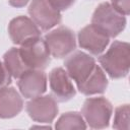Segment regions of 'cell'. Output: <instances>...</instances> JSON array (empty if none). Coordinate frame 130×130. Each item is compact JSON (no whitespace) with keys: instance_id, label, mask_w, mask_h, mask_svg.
I'll use <instances>...</instances> for the list:
<instances>
[{"instance_id":"obj_1","label":"cell","mask_w":130,"mask_h":130,"mask_svg":"<svg viewBox=\"0 0 130 130\" xmlns=\"http://www.w3.org/2000/svg\"><path fill=\"white\" fill-rule=\"evenodd\" d=\"M99 62L104 71L113 79L125 77L130 67V46L126 42L115 41L107 52L100 56Z\"/></svg>"},{"instance_id":"obj_2","label":"cell","mask_w":130,"mask_h":130,"mask_svg":"<svg viewBox=\"0 0 130 130\" xmlns=\"http://www.w3.org/2000/svg\"><path fill=\"white\" fill-rule=\"evenodd\" d=\"M91 24L96 26L109 38H115L126 26V17L117 11L109 2L101 3L91 17Z\"/></svg>"},{"instance_id":"obj_3","label":"cell","mask_w":130,"mask_h":130,"mask_svg":"<svg viewBox=\"0 0 130 130\" xmlns=\"http://www.w3.org/2000/svg\"><path fill=\"white\" fill-rule=\"evenodd\" d=\"M112 113V104L103 96L86 99L81 109L84 121L90 128L94 129L106 128L109 125Z\"/></svg>"},{"instance_id":"obj_4","label":"cell","mask_w":130,"mask_h":130,"mask_svg":"<svg viewBox=\"0 0 130 130\" xmlns=\"http://www.w3.org/2000/svg\"><path fill=\"white\" fill-rule=\"evenodd\" d=\"M19 53L28 69L43 70L51 61L49 49L41 37L32 38L20 45Z\"/></svg>"},{"instance_id":"obj_5","label":"cell","mask_w":130,"mask_h":130,"mask_svg":"<svg viewBox=\"0 0 130 130\" xmlns=\"http://www.w3.org/2000/svg\"><path fill=\"white\" fill-rule=\"evenodd\" d=\"M44 40L51 56L54 58L60 59L66 57L76 48V40L73 31L65 26H59L49 31Z\"/></svg>"},{"instance_id":"obj_6","label":"cell","mask_w":130,"mask_h":130,"mask_svg":"<svg viewBox=\"0 0 130 130\" xmlns=\"http://www.w3.org/2000/svg\"><path fill=\"white\" fill-rule=\"evenodd\" d=\"M31 20L42 30H49L61 21V13L49 0H31L28 6Z\"/></svg>"},{"instance_id":"obj_7","label":"cell","mask_w":130,"mask_h":130,"mask_svg":"<svg viewBox=\"0 0 130 130\" xmlns=\"http://www.w3.org/2000/svg\"><path fill=\"white\" fill-rule=\"evenodd\" d=\"M64 65L69 77L73 79L78 86L86 80L96 64L95 60L88 54L76 51L65 60Z\"/></svg>"},{"instance_id":"obj_8","label":"cell","mask_w":130,"mask_h":130,"mask_svg":"<svg viewBox=\"0 0 130 130\" xmlns=\"http://www.w3.org/2000/svg\"><path fill=\"white\" fill-rule=\"evenodd\" d=\"M28 116L39 123H51L58 114L57 101L52 95H39L26 104Z\"/></svg>"},{"instance_id":"obj_9","label":"cell","mask_w":130,"mask_h":130,"mask_svg":"<svg viewBox=\"0 0 130 130\" xmlns=\"http://www.w3.org/2000/svg\"><path fill=\"white\" fill-rule=\"evenodd\" d=\"M20 93L25 99H32L42 95L47 89V76L39 69H29L25 71L17 82Z\"/></svg>"},{"instance_id":"obj_10","label":"cell","mask_w":130,"mask_h":130,"mask_svg":"<svg viewBox=\"0 0 130 130\" xmlns=\"http://www.w3.org/2000/svg\"><path fill=\"white\" fill-rule=\"evenodd\" d=\"M78 44L93 55L102 54L109 45L110 38L93 24H88L78 32Z\"/></svg>"},{"instance_id":"obj_11","label":"cell","mask_w":130,"mask_h":130,"mask_svg":"<svg viewBox=\"0 0 130 130\" xmlns=\"http://www.w3.org/2000/svg\"><path fill=\"white\" fill-rule=\"evenodd\" d=\"M49 80L53 98L56 101L67 102L75 95L76 90L71 82V78L63 68H54L50 72Z\"/></svg>"},{"instance_id":"obj_12","label":"cell","mask_w":130,"mask_h":130,"mask_svg":"<svg viewBox=\"0 0 130 130\" xmlns=\"http://www.w3.org/2000/svg\"><path fill=\"white\" fill-rule=\"evenodd\" d=\"M8 34L16 45H22L32 38L41 37V30L31 18L22 15L11 19L8 24Z\"/></svg>"},{"instance_id":"obj_13","label":"cell","mask_w":130,"mask_h":130,"mask_svg":"<svg viewBox=\"0 0 130 130\" xmlns=\"http://www.w3.org/2000/svg\"><path fill=\"white\" fill-rule=\"evenodd\" d=\"M23 109V101L18 91L11 86L0 87V118L17 116Z\"/></svg>"},{"instance_id":"obj_14","label":"cell","mask_w":130,"mask_h":130,"mask_svg":"<svg viewBox=\"0 0 130 130\" xmlns=\"http://www.w3.org/2000/svg\"><path fill=\"white\" fill-rule=\"evenodd\" d=\"M77 87L78 90L85 95L103 93L108 87V79L103 68L95 65L93 71L86 78V80Z\"/></svg>"},{"instance_id":"obj_15","label":"cell","mask_w":130,"mask_h":130,"mask_svg":"<svg viewBox=\"0 0 130 130\" xmlns=\"http://www.w3.org/2000/svg\"><path fill=\"white\" fill-rule=\"evenodd\" d=\"M3 63L10 73V75L14 78H19L25 71L29 70L27 66L24 64L20 53L19 48H11L9 49L3 56Z\"/></svg>"},{"instance_id":"obj_16","label":"cell","mask_w":130,"mask_h":130,"mask_svg":"<svg viewBox=\"0 0 130 130\" xmlns=\"http://www.w3.org/2000/svg\"><path fill=\"white\" fill-rule=\"evenodd\" d=\"M55 128L59 130L85 129L86 124L81 114L77 112H67L60 116L55 124Z\"/></svg>"},{"instance_id":"obj_17","label":"cell","mask_w":130,"mask_h":130,"mask_svg":"<svg viewBox=\"0 0 130 130\" xmlns=\"http://www.w3.org/2000/svg\"><path fill=\"white\" fill-rule=\"evenodd\" d=\"M129 106L128 105H123L119 106L115 110V116H114V123L113 127L115 129L119 130H128L129 129Z\"/></svg>"},{"instance_id":"obj_18","label":"cell","mask_w":130,"mask_h":130,"mask_svg":"<svg viewBox=\"0 0 130 130\" xmlns=\"http://www.w3.org/2000/svg\"><path fill=\"white\" fill-rule=\"evenodd\" d=\"M111 5L123 15H128L130 10L129 0H111Z\"/></svg>"},{"instance_id":"obj_19","label":"cell","mask_w":130,"mask_h":130,"mask_svg":"<svg viewBox=\"0 0 130 130\" xmlns=\"http://www.w3.org/2000/svg\"><path fill=\"white\" fill-rule=\"evenodd\" d=\"M11 75L6 69L4 63L0 60V87L7 86L11 82Z\"/></svg>"},{"instance_id":"obj_20","label":"cell","mask_w":130,"mask_h":130,"mask_svg":"<svg viewBox=\"0 0 130 130\" xmlns=\"http://www.w3.org/2000/svg\"><path fill=\"white\" fill-rule=\"evenodd\" d=\"M49 2L59 11H63L68 9L70 6L73 5L75 0H49Z\"/></svg>"},{"instance_id":"obj_21","label":"cell","mask_w":130,"mask_h":130,"mask_svg":"<svg viewBox=\"0 0 130 130\" xmlns=\"http://www.w3.org/2000/svg\"><path fill=\"white\" fill-rule=\"evenodd\" d=\"M29 0H8L9 4L13 7L19 8V7H23L28 3Z\"/></svg>"}]
</instances>
